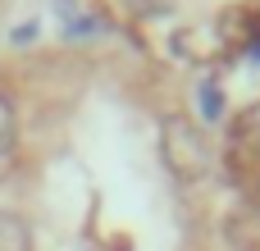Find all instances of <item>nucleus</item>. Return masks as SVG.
<instances>
[{
  "label": "nucleus",
  "instance_id": "nucleus-1",
  "mask_svg": "<svg viewBox=\"0 0 260 251\" xmlns=\"http://www.w3.org/2000/svg\"><path fill=\"white\" fill-rule=\"evenodd\" d=\"M165 155H169L174 174H183V178H197V174L206 169V142H201L197 128L183 123V119H174V123L165 128Z\"/></svg>",
  "mask_w": 260,
  "mask_h": 251
},
{
  "label": "nucleus",
  "instance_id": "nucleus-2",
  "mask_svg": "<svg viewBox=\"0 0 260 251\" xmlns=\"http://www.w3.org/2000/svg\"><path fill=\"white\" fill-rule=\"evenodd\" d=\"M0 251H32L27 229L18 219H9V215H0Z\"/></svg>",
  "mask_w": 260,
  "mask_h": 251
},
{
  "label": "nucleus",
  "instance_id": "nucleus-3",
  "mask_svg": "<svg viewBox=\"0 0 260 251\" xmlns=\"http://www.w3.org/2000/svg\"><path fill=\"white\" fill-rule=\"evenodd\" d=\"M9 142H14V110H9V101L0 96V155L9 151Z\"/></svg>",
  "mask_w": 260,
  "mask_h": 251
}]
</instances>
